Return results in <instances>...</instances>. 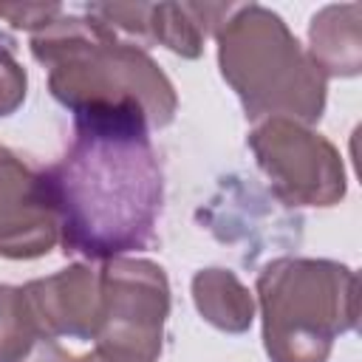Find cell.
I'll return each mask as SVG.
<instances>
[{"label": "cell", "instance_id": "52a82bcc", "mask_svg": "<svg viewBox=\"0 0 362 362\" xmlns=\"http://www.w3.org/2000/svg\"><path fill=\"white\" fill-rule=\"evenodd\" d=\"M59 240V223L48 201L42 173L0 144V257L34 260Z\"/></svg>", "mask_w": 362, "mask_h": 362}, {"label": "cell", "instance_id": "2e32d148", "mask_svg": "<svg viewBox=\"0 0 362 362\" xmlns=\"http://www.w3.org/2000/svg\"><path fill=\"white\" fill-rule=\"evenodd\" d=\"M76 362H113V359H110V356H105V354H99V351L93 348L90 354H85V356H79Z\"/></svg>", "mask_w": 362, "mask_h": 362}, {"label": "cell", "instance_id": "7a4b0ae2", "mask_svg": "<svg viewBox=\"0 0 362 362\" xmlns=\"http://www.w3.org/2000/svg\"><path fill=\"white\" fill-rule=\"evenodd\" d=\"M31 54L48 68V90L74 116H136L161 130L175 119L170 76L136 42L96 14H59L31 34Z\"/></svg>", "mask_w": 362, "mask_h": 362}, {"label": "cell", "instance_id": "7c38bea8", "mask_svg": "<svg viewBox=\"0 0 362 362\" xmlns=\"http://www.w3.org/2000/svg\"><path fill=\"white\" fill-rule=\"evenodd\" d=\"M40 339L20 286L0 283V362H20Z\"/></svg>", "mask_w": 362, "mask_h": 362}, {"label": "cell", "instance_id": "5b68a950", "mask_svg": "<svg viewBox=\"0 0 362 362\" xmlns=\"http://www.w3.org/2000/svg\"><path fill=\"white\" fill-rule=\"evenodd\" d=\"M102 320L96 351L113 362H158L170 317V280L144 257H110L99 269Z\"/></svg>", "mask_w": 362, "mask_h": 362}, {"label": "cell", "instance_id": "3957f363", "mask_svg": "<svg viewBox=\"0 0 362 362\" xmlns=\"http://www.w3.org/2000/svg\"><path fill=\"white\" fill-rule=\"evenodd\" d=\"M215 40L221 76L249 119L320 122L328 79L277 11L260 3H240L215 31Z\"/></svg>", "mask_w": 362, "mask_h": 362}, {"label": "cell", "instance_id": "4fadbf2b", "mask_svg": "<svg viewBox=\"0 0 362 362\" xmlns=\"http://www.w3.org/2000/svg\"><path fill=\"white\" fill-rule=\"evenodd\" d=\"M25 90H28V79L23 65L14 59L8 48L0 45V119L11 116L25 102Z\"/></svg>", "mask_w": 362, "mask_h": 362}, {"label": "cell", "instance_id": "6da1fadb", "mask_svg": "<svg viewBox=\"0 0 362 362\" xmlns=\"http://www.w3.org/2000/svg\"><path fill=\"white\" fill-rule=\"evenodd\" d=\"M42 184L71 255L110 260L156 235L164 178L144 119L74 116V139Z\"/></svg>", "mask_w": 362, "mask_h": 362}, {"label": "cell", "instance_id": "30bf717a", "mask_svg": "<svg viewBox=\"0 0 362 362\" xmlns=\"http://www.w3.org/2000/svg\"><path fill=\"white\" fill-rule=\"evenodd\" d=\"M232 3H150L147 34L184 59H198L204 40L232 14Z\"/></svg>", "mask_w": 362, "mask_h": 362}, {"label": "cell", "instance_id": "9c48e42d", "mask_svg": "<svg viewBox=\"0 0 362 362\" xmlns=\"http://www.w3.org/2000/svg\"><path fill=\"white\" fill-rule=\"evenodd\" d=\"M320 74L356 76L362 68V6L334 3L320 8L308 25V51Z\"/></svg>", "mask_w": 362, "mask_h": 362}, {"label": "cell", "instance_id": "8fae6325", "mask_svg": "<svg viewBox=\"0 0 362 362\" xmlns=\"http://www.w3.org/2000/svg\"><path fill=\"white\" fill-rule=\"evenodd\" d=\"M192 303L212 328L226 334H243L255 322V297L229 269L195 272Z\"/></svg>", "mask_w": 362, "mask_h": 362}, {"label": "cell", "instance_id": "ba28073f", "mask_svg": "<svg viewBox=\"0 0 362 362\" xmlns=\"http://www.w3.org/2000/svg\"><path fill=\"white\" fill-rule=\"evenodd\" d=\"M28 311L40 337L57 339H93L102 320V283L99 269L74 263L57 274L23 286Z\"/></svg>", "mask_w": 362, "mask_h": 362}, {"label": "cell", "instance_id": "277c9868", "mask_svg": "<svg viewBox=\"0 0 362 362\" xmlns=\"http://www.w3.org/2000/svg\"><path fill=\"white\" fill-rule=\"evenodd\" d=\"M263 348L272 362H328L356 328V272L325 257H277L257 274Z\"/></svg>", "mask_w": 362, "mask_h": 362}, {"label": "cell", "instance_id": "8992f818", "mask_svg": "<svg viewBox=\"0 0 362 362\" xmlns=\"http://www.w3.org/2000/svg\"><path fill=\"white\" fill-rule=\"evenodd\" d=\"M249 150L272 192L291 206H334L348 178L339 150L303 122L272 116L249 130Z\"/></svg>", "mask_w": 362, "mask_h": 362}, {"label": "cell", "instance_id": "9a60e30c", "mask_svg": "<svg viewBox=\"0 0 362 362\" xmlns=\"http://www.w3.org/2000/svg\"><path fill=\"white\" fill-rule=\"evenodd\" d=\"M20 362H76V359H74L57 339L40 337V339L31 345V351H28Z\"/></svg>", "mask_w": 362, "mask_h": 362}, {"label": "cell", "instance_id": "5bb4252c", "mask_svg": "<svg viewBox=\"0 0 362 362\" xmlns=\"http://www.w3.org/2000/svg\"><path fill=\"white\" fill-rule=\"evenodd\" d=\"M65 8L62 6H3L0 17L8 20L14 28H28L31 34L51 25Z\"/></svg>", "mask_w": 362, "mask_h": 362}]
</instances>
